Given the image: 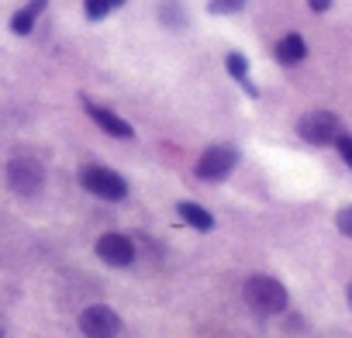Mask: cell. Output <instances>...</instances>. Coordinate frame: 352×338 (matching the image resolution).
<instances>
[{
  "instance_id": "cell-1",
  "label": "cell",
  "mask_w": 352,
  "mask_h": 338,
  "mask_svg": "<svg viewBox=\"0 0 352 338\" xmlns=\"http://www.w3.org/2000/svg\"><path fill=\"white\" fill-rule=\"evenodd\" d=\"M245 304L259 314H283L290 297H287V286L273 276H249L245 280Z\"/></svg>"
},
{
  "instance_id": "cell-2",
  "label": "cell",
  "mask_w": 352,
  "mask_h": 338,
  "mask_svg": "<svg viewBox=\"0 0 352 338\" xmlns=\"http://www.w3.org/2000/svg\"><path fill=\"white\" fill-rule=\"evenodd\" d=\"M42 183H45V169H42L38 159H32V155H14V159L8 162V187H11L14 194L35 197V194L42 190Z\"/></svg>"
},
{
  "instance_id": "cell-3",
  "label": "cell",
  "mask_w": 352,
  "mask_h": 338,
  "mask_svg": "<svg viewBox=\"0 0 352 338\" xmlns=\"http://www.w3.org/2000/svg\"><path fill=\"white\" fill-rule=\"evenodd\" d=\"M80 183H83L94 197H100V201H124V197H128L124 177H118L114 169H107V166H87L83 173H80Z\"/></svg>"
},
{
  "instance_id": "cell-4",
  "label": "cell",
  "mask_w": 352,
  "mask_h": 338,
  "mask_svg": "<svg viewBox=\"0 0 352 338\" xmlns=\"http://www.w3.org/2000/svg\"><path fill=\"white\" fill-rule=\"evenodd\" d=\"M297 135L311 145H335V138L342 135V121L331 111H311L297 121Z\"/></svg>"
},
{
  "instance_id": "cell-5",
  "label": "cell",
  "mask_w": 352,
  "mask_h": 338,
  "mask_svg": "<svg viewBox=\"0 0 352 338\" xmlns=\"http://www.w3.org/2000/svg\"><path fill=\"white\" fill-rule=\"evenodd\" d=\"M235 162H239V152L232 145H211L197 159V177L208 180V183H218V180H225L232 169H235Z\"/></svg>"
},
{
  "instance_id": "cell-6",
  "label": "cell",
  "mask_w": 352,
  "mask_h": 338,
  "mask_svg": "<svg viewBox=\"0 0 352 338\" xmlns=\"http://www.w3.org/2000/svg\"><path fill=\"white\" fill-rule=\"evenodd\" d=\"M80 331L87 338H114L121 331V317L107 304H94L80 314Z\"/></svg>"
},
{
  "instance_id": "cell-7",
  "label": "cell",
  "mask_w": 352,
  "mask_h": 338,
  "mask_svg": "<svg viewBox=\"0 0 352 338\" xmlns=\"http://www.w3.org/2000/svg\"><path fill=\"white\" fill-rule=\"evenodd\" d=\"M97 256H100L107 266L124 269V266H131V262H135V245H131V238H128V235L111 232V235L97 238Z\"/></svg>"
},
{
  "instance_id": "cell-8",
  "label": "cell",
  "mask_w": 352,
  "mask_h": 338,
  "mask_svg": "<svg viewBox=\"0 0 352 338\" xmlns=\"http://www.w3.org/2000/svg\"><path fill=\"white\" fill-rule=\"evenodd\" d=\"M87 114L111 135V138H131L135 131H131V124L124 121V117H118L114 111H107V107H97V104H87Z\"/></svg>"
},
{
  "instance_id": "cell-9",
  "label": "cell",
  "mask_w": 352,
  "mask_h": 338,
  "mask_svg": "<svg viewBox=\"0 0 352 338\" xmlns=\"http://www.w3.org/2000/svg\"><path fill=\"white\" fill-rule=\"evenodd\" d=\"M304 56H307V42L300 35H283L276 42V59L283 66H297V63H304Z\"/></svg>"
},
{
  "instance_id": "cell-10",
  "label": "cell",
  "mask_w": 352,
  "mask_h": 338,
  "mask_svg": "<svg viewBox=\"0 0 352 338\" xmlns=\"http://www.w3.org/2000/svg\"><path fill=\"white\" fill-rule=\"evenodd\" d=\"M180 218L190 225V228H197V232H211L214 228V214L211 211H204L201 204H194V201H180Z\"/></svg>"
},
{
  "instance_id": "cell-11",
  "label": "cell",
  "mask_w": 352,
  "mask_h": 338,
  "mask_svg": "<svg viewBox=\"0 0 352 338\" xmlns=\"http://www.w3.org/2000/svg\"><path fill=\"white\" fill-rule=\"evenodd\" d=\"M45 4H49V0H32L28 8H21V11H18V14L11 18V32H14V35H28V32L35 28L38 14L45 11Z\"/></svg>"
},
{
  "instance_id": "cell-12",
  "label": "cell",
  "mask_w": 352,
  "mask_h": 338,
  "mask_svg": "<svg viewBox=\"0 0 352 338\" xmlns=\"http://www.w3.org/2000/svg\"><path fill=\"white\" fill-rule=\"evenodd\" d=\"M225 66H228V73H232V76H235V80H239V83H242V87H245V90L256 97V87L249 83V63H245V56H242V52H228Z\"/></svg>"
},
{
  "instance_id": "cell-13",
  "label": "cell",
  "mask_w": 352,
  "mask_h": 338,
  "mask_svg": "<svg viewBox=\"0 0 352 338\" xmlns=\"http://www.w3.org/2000/svg\"><path fill=\"white\" fill-rule=\"evenodd\" d=\"M242 8H245V0H211V4H208L211 14H235Z\"/></svg>"
},
{
  "instance_id": "cell-14",
  "label": "cell",
  "mask_w": 352,
  "mask_h": 338,
  "mask_svg": "<svg viewBox=\"0 0 352 338\" xmlns=\"http://www.w3.org/2000/svg\"><path fill=\"white\" fill-rule=\"evenodd\" d=\"M87 4V18L90 21H100L104 14H111V0H83Z\"/></svg>"
},
{
  "instance_id": "cell-15",
  "label": "cell",
  "mask_w": 352,
  "mask_h": 338,
  "mask_svg": "<svg viewBox=\"0 0 352 338\" xmlns=\"http://www.w3.org/2000/svg\"><path fill=\"white\" fill-rule=\"evenodd\" d=\"M335 148H338L342 162L352 169V135H338V138H335Z\"/></svg>"
},
{
  "instance_id": "cell-16",
  "label": "cell",
  "mask_w": 352,
  "mask_h": 338,
  "mask_svg": "<svg viewBox=\"0 0 352 338\" xmlns=\"http://www.w3.org/2000/svg\"><path fill=\"white\" fill-rule=\"evenodd\" d=\"M335 225H338V232H342L345 238H352V207H342V211L335 214Z\"/></svg>"
},
{
  "instance_id": "cell-17",
  "label": "cell",
  "mask_w": 352,
  "mask_h": 338,
  "mask_svg": "<svg viewBox=\"0 0 352 338\" xmlns=\"http://www.w3.org/2000/svg\"><path fill=\"white\" fill-rule=\"evenodd\" d=\"M311 4V11L314 14H324V11H331V0H307Z\"/></svg>"
},
{
  "instance_id": "cell-18",
  "label": "cell",
  "mask_w": 352,
  "mask_h": 338,
  "mask_svg": "<svg viewBox=\"0 0 352 338\" xmlns=\"http://www.w3.org/2000/svg\"><path fill=\"white\" fill-rule=\"evenodd\" d=\"M118 4H124V0H111V8H118Z\"/></svg>"
},
{
  "instance_id": "cell-19",
  "label": "cell",
  "mask_w": 352,
  "mask_h": 338,
  "mask_svg": "<svg viewBox=\"0 0 352 338\" xmlns=\"http://www.w3.org/2000/svg\"><path fill=\"white\" fill-rule=\"evenodd\" d=\"M349 304H352V286H349Z\"/></svg>"
}]
</instances>
